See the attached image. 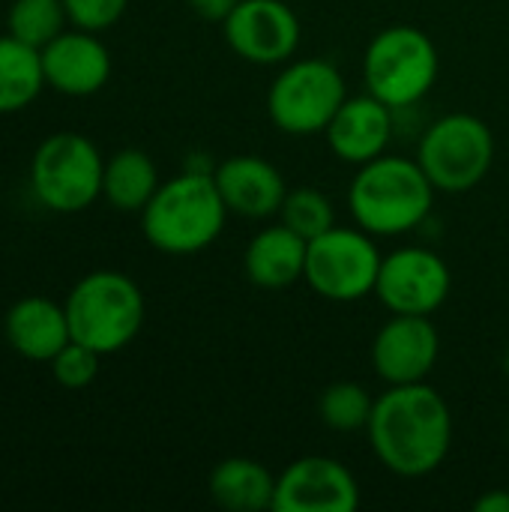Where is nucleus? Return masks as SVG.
I'll use <instances>...</instances> for the list:
<instances>
[{"label": "nucleus", "mask_w": 509, "mask_h": 512, "mask_svg": "<svg viewBox=\"0 0 509 512\" xmlns=\"http://www.w3.org/2000/svg\"><path fill=\"white\" fill-rule=\"evenodd\" d=\"M228 207L216 189L213 174L183 171L162 183L141 210V231L147 243L165 255L204 252L225 228Z\"/></svg>", "instance_id": "obj_3"}, {"label": "nucleus", "mask_w": 509, "mask_h": 512, "mask_svg": "<svg viewBox=\"0 0 509 512\" xmlns=\"http://www.w3.org/2000/svg\"><path fill=\"white\" fill-rule=\"evenodd\" d=\"M330 150L351 165H366L387 153L393 138V108L378 96H348L324 129Z\"/></svg>", "instance_id": "obj_15"}, {"label": "nucleus", "mask_w": 509, "mask_h": 512, "mask_svg": "<svg viewBox=\"0 0 509 512\" xmlns=\"http://www.w3.org/2000/svg\"><path fill=\"white\" fill-rule=\"evenodd\" d=\"M210 498L228 512L273 510L276 477L255 459H225L210 471Z\"/></svg>", "instance_id": "obj_19"}, {"label": "nucleus", "mask_w": 509, "mask_h": 512, "mask_svg": "<svg viewBox=\"0 0 509 512\" xmlns=\"http://www.w3.org/2000/svg\"><path fill=\"white\" fill-rule=\"evenodd\" d=\"M381 261L384 255L369 231L333 225L321 237L309 240L303 279L324 300L354 303L366 294H375Z\"/></svg>", "instance_id": "obj_9"}, {"label": "nucleus", "mask_w": 509, "mask_h": 512, "mask_svg": "<svg viewBox=\"0 0 509 512\" xmlns=\"http://www.w3.org/2000/svg\"><path fill=\"white\" fill-rule=\"evenodd\" d=\"M279 216L291 231H297L306 240H315L336 225V207H333L330 195H324L321 189H312V186L291 189L282 201Z\"/></svg>", "instance_id": "obj_24"}, {"label": "nucleus", "mask_w": 509, "mask_h": 512, "mask_svg": "<svg viewBox=\"0 0 509 512\" xmlns=\"http://www.w3.org/2000/svg\"><path fill=\"white\" fill-rule=\"evenodd\" d=\"M417 162L438 192H468L492 171L495 135L474 114H444L423 132Z\"/></svg>", "instance_id": "obj_7"}, {"label": "nucleus", "mask_w": 509, "mask_h": 512, "mask_svg": "<svg viewBox=\"0 0 509 512\" xmlns=\"http://www.w3.org/2000/svg\"><path fill=\"white\" fill-rule=\"evenodd\" d=\"M375 411V399L366 387L354 381H336L330 384L318 399V414L327 429L333 432H360L369 426Z\"/></svg>", "instance_id": "obj_23"}, {"label": "nucleus", "mask_w": 509, "mask_h": 512, "mask_svg": "<svg viewBox=\"0 0 509 512\" xmlns=\"http://www.w3.org/2000/svg\"><path fill=\"white\" fill-rule=\"evenodd\" d=\"M213 180L228 213H237L246 219H267L279 213L288 195V186L279 168L261 156H231L216 165Z\"/></svg>", "instance_id": "obj_16"}, {"label": "nucleus", "mask_w": 509, "mask_h": 512, "mask_svg": "<svg viewBox=\"0 0 509 512\" xmlns=\"http://www.w3.org/2000/svg\"><path fill=\"white\" fill-rule=\"evenodd\" d=\"M45 87L42 54L39 48L15 39L0 36V114L24 111Z\"/></svg>", "instance_id": "obj_21"}, {"label": "nucleus", "mask_w": 509, "mask_h": 512, "mask_svg": "<svg viewBox=\"0 0 509 512\" xmlns=\"http://www.w3.org/2000/svg\"><path fill=\"white\" fill-rule=\"evenodd\" d=\"M63 6L75 27L99 33L123 18L129 0H63Z\"/></svg>", "instance_id": "obj_26"}, {"label": "nucleus", "mask_w": 509, "mask_h": 512, "mask_svg": "<svg viewBox=\"0 0 509 512\" xmlns=\"http://www.w3.org/2000/svg\"><path fill=\"white\" fill-rule=\"evenodd\" d=\"M504 375L509 378V348H507V354H504Z\"/></svg>", "instance_id": "obj_29"}, {"label": "nucleus", "mask_w": 509, "mask_h": 512, "mask_svg": "<svg viewBox=\"0 0 509 512\" xmlns=\"http://www.w3.org/2000/svg\"><path fill=\"white\" fill-rule=\"evenodd\" d=\"M357 504L354 474L330 456H303L276 477V512H354Z\"/></svg>", "instance_id": "obj_12"}, {"label": "nucleus", "mask_w": 509, "mask_h": 512, "mask_svg": "<svg viewBox=\"0 0 509 512\" xmlns=\"http://www.w3.org/2000/svg\"><path fill=\"white\" fill-rule=\"evenodd\" d=\"M435 186L417 159L378 156L354 174L348 210L357 228L372 237H402L426 222L435 204Z\"/></svg>", "instance_id": "obj_2"}, {"label": "nucleus", "mask_w": 509, "mask_h": 512, "mask_svg": "<svg viewBox=\"0 0 509 512\" xmlns=\"http://www.w3.org/2000/svg\"><path fill=\"white\" fill-rule=\"evenodd\" d=\"M105 159L96 144L78 132L45 138L30 159V189L54 213H81L102 195Z\"/></svg>", "instance_id": "obj_6"}, {"label": "nucleus", "mask_w": 509, "mask_h": 512, "mask_svg": "<svg viewBox=\"0 0 509 512\" xmlns=\"http://www.w3.org/2000/svg\"><path fill=\"white\" fill-rule=\"evenodd\" d=\"M45 84L66 96H93L111 78V54L93 30H63L42 51Z\"/></svg>", "instance_id": "obj_14"}, {"label": "nucleus", "mask_w": 509, "mask_h": 512, "mask_svg": "<svg viewBox=\"0 0 509 512\" xmlns=\"http://www.w3.org/2000/svg\"><path fill=\"white\" fill-rule=\"evenodd\" d=\"M453 288L450 267L441 255L405 246L390 255H384L375 297L393 312V315H435Z\"/></svg>", "instance_id": "obj_10"}, {"label": "nucleus", "mask_w": 509, "mask_h": 512, "mask_svg": "<svg viewBox=\"0 0 509 512\" xmlns=\"http://www.w3.org/2000/svg\"><path fill=\"white\" fill-rule=\"evenodd\" d=\"M507 441H509V429H507Z\"/></svg>", "instance_id": "obj_30"}, {"label": "nucleus", "mask_w": 509, "mask_h": 512, "mask_svg": "<svg viewBox=\"0 0 509 512\" xmlns=\"http://www.w3.org/2000/svg\"><path fill=\"white\" fill-rule=\"evenodd\" d=\"M6 342L15 354L33 363H51L54 354L72 342L66 306L48 297H24L18 300L3 321Z\"/></svg>", "instance_id": "obj_17"}, {"label": "nucleus", "mask_w": 509, "mask_h": 512, "mask_svg": "<svg viewBox=\"0 0 509 512\" xmlns=\"http://www.w3.org/2000/svg\"><path fill=\"white\" fill-rule=\"evenodd\" d=\"M348 87L342 72L330 60H294L288 63L267 93V114L285 135H318L330 126Z\"/></svg>", "instance_id": "obj_8"}, {"label": "nucleus", "mask_w": 509, "mask_h": 512, "mask_svg": "<svg viewBox=\"0 0 509 512\" xmlns=\"http://www.w3.org/2000/svg\"><path fill=\"white\" fill-rule=\"evenodd\" d=\"M99 360H102V354H96L93 348H87V345H81V342L72 339L69 345H63L54 354V360L48 366H51V375H54V381L60 387L81 390V387H90L96 381Z\"/></svg>", "instance_id": "obj_25"}, {"label": "nucleus", "mask_w": 509, "mask_h": 512, "mask_svg": "<svg viewBox=\"0 0 509 512\" xmlns=\"http://www.w3.org/2000/svg\"><path fill=\"white\" fill-rule=\"evenodd\" d=\"M237 3L240 0H189L195 15H201L204 21H219V24H225V18L237 9Z\"/></svg>", "instance_id": "obj_27"}, {"label": "nucleus", "mask_w": 509, "mask_h": 512, "mask_svg": "<svg viewBox=\"0 0 509 512\" xmlns=\"http://www.w3.org/2000/svg\"><path fill=\"white\" fill-rule=\"evenodd\" d=\"M441 354V336L432 315H393L372 342V366L387 387L420 384Z\"/></svg>", "instance_id": "obj_13"}, {"label": "nucleus", "mask_w": 509, "mask_h": 512, "mask_svg": "<svg viewBox=\"0 0 509 512\" xmlns=\"http://www.w3.org/2000/svg\"><path fill=\"white\" fill-rule=\"evenodd\" d=\"M66 21L69 15L63 0H12L6 12V33L42 51L66 30Z\"/></svg>", "instance_id": "obj_22"}, {"label": "nucleus", "mask_w": 509, "mask_h": 512, "mask_svg": "<svg viewBox=\"0 0 509 512\" xmlns=\"http://www.w3.org/2000/svg\"><path fill=\"white\" fill-rule=\"evenodd\" d=\"M477 512H509V492L507 489H492L474 501Z\"/></svg>", "instance_id": "obj_28"}, {"label": "nucleus", "mask_w": 509, "mask_h": 512, "mask_svg": "<svg viewBox=\"0 0 509 512\" xmlns=\"http://www.w3.org/2000/svg\"><path fill=\"white\" fill-rule=\"evenodd\" d=\"M438 48L420 27L393 24L372 36L363 54V78L372 96L393 111L417 105L438 81Z\"/></svg>", "instance_id": "obj_5"}, {"label": "nucleus", "mask_w": 509, "mask_h": 512, "mask_svg": "<svg viewBox=\"0 0 509 512\" xmlns=\"http://www.w3.org/2000/svg\"><path fill=\"white\" fill-rule=\"evenodd\" d=\"M306 252H309V240L291 231L285 222L267 225L249 240L243 252V270L252 285L267 291H282L303 279Z\"/></svg>", "instance_id": "obj_18"}, {"label": "nucleus", "mask_w": 509, "mask_h": 512, "mask_svg": "<svg viewBox=\"0 0 509 512\" xmlns=\"http://www.w3.org/2000/svg\"><path fill=\"white\" fill-rule=\"evenodd\" d=\"M159 171L153 159L138 147H123L105 162L102 195L114 210L141 213L159 189Z\"/></svg>", "instance_id": "obj_20"}, {"label": "nucleus", "mask_w": 509, "mask_h": 512, "mask_svg": "<svg viewBox=\"0 0 509 512\" xmlns=\"http://www.w3.org/2000/svg\"><path fill=\"white\" fill-rule=\"evenodd\" d=\"M66 318L72 339L96 354L123 351L144 327V294L117 270H93L66 297Z\"/></svg>", "instance_id": "obj_4"}, {"label": "nucleus", "mask_w": 509, "mask_h": 512, "mask_svg": "<svg viewBox=\"0 0 509 512\" xmlns=\"http://www.w3.org/2000/svg\"><path fill=\"white\" fill-rule=\"evenodd\" d=\"M366 432L387 471L417 480L444 465L453 444V414L444 396L426 381L399 384L375 399Z\"/></svg>", "instance_id": "obj_1"}, {"label": "nucleus", "mask_w": 509, "mask_h": 512, "mask_svg": "<svg viewBox=\"0 0 509 512\" xmlns=\"http://www.w3.org/2000/svg\"><path fill=\"white\" fill-rule=\"evenodd\" d=\"M222 27L231 51L255 66L288 63L300 45V21L282 0H240Z\"/></svg>", "instance_id": "obj_11"}]
</instances>
